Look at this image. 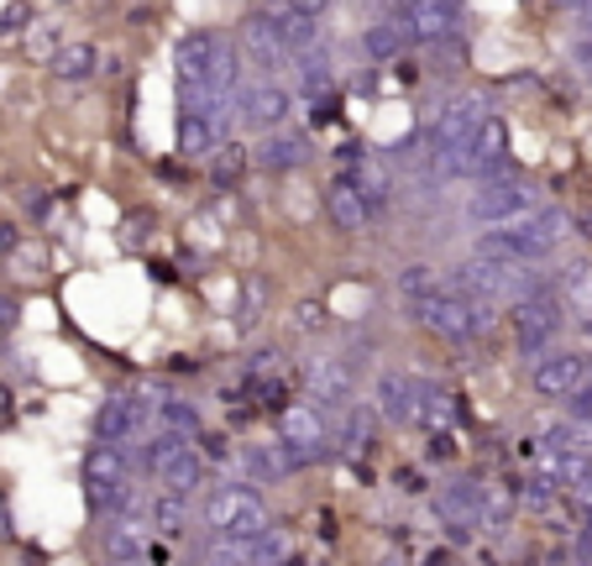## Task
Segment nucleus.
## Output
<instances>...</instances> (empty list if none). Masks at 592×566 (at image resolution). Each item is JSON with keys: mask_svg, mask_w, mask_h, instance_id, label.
<instances>
[{"mask_svg": "<svg viewBox=\"0 0 592 566\" xmlns=\"http://www.w3.org/2000/svg\"><path fill=\"white\" fill-rule=\"evenodd\" d=\"M561 231H567V215L561 211H535L514 220V226H498V231L482 236L477 258H498V262H540L561 247Z\"/></svg>", "mask_w": 592, "mask_h": 566, "instance_id": "obj_1", "label": "nucleus"}, {"mask_svg": "<svg viewBox=\"0 0 592 566\" xmlns=\"http://www.w3.org/2000/svg\"><path fill=\"white\" fill-rule=\"evenodd\" d=\"M200 519L220 541H258L262 530H267V498L258 494V483H220L205 498Z\"/></svg>", "mask_w": 592, "mask_h": 566, "instance_id": "obj_2", "label": "nucleus"}, {"mask_svg": "<svg viewBox=\"0 0 592 566\" xmlns=\"http://www.w3.org/2000/svg\"><path fill=\"white\" fill-rule=\"evenodd\" d=\"M409 315L441 341H473L477 330L493 326V305H477L456 288H430L420 299H409Z\"/></svg>", "mask_w": 592, "mask_h": 566, "instance_id": "obj_3", "label": "nucleus"}, {"mask_svg": "<svg viewBox=\"0 0 592 566\" xmlns=\"http://www.w3.org/2000/svg\"><path fill=\"white\" fill-rule=\"evenodd\" d=\"M456 294H467L477 305H520L524 294H535V279L524 273L520 262H498V258H467L456 268Z\"/></svg>", "mask_w": 592, "mask_h": 566, "instance_id": "obj_4", "label": "nucleus"}, {"mask_svg": "<svg viewBox=\"0 0 592 566\" xmlns=\"http://www.w3.org/2000/svg\"><path fill=\"white\" fill-rule=\"evenodd\" d=\"M561 326H567V299H561L556 283H535V294H524L514 305V341L535 362L550 352V341L561 336Z\"/></svg>", "mask_w": 592, "mask_h": 566, "instance_id": "obj_5", "label": "nucleus"}, {"mask_svg": "<svg viewBox=\"0 0 592 566\" xmlns=\"http://www.w3.org/2000/svg\"><path fill=\"white\" fill-rule=\"evenodd\" d=\"M540 211V189L524 184V179H493V184H482L467 200V215H473L477 226H488V231H498V226H514V220H524V215Z\"/></svg>", "mask_w": 592, "mask_h": 566, "instance_id": "obj_6", "label": "nucleus"}, {"mask_svg": "<svg viewBox=\"0 0 592 566\" xmlns=\"http://www.w3.org/2000/svg\"><path fill=\"white\" fill-rule=\"evenodd\" d=\"M84 498L100 514H116V509H132V467L116 446H95L84 456Z\"/></svg>", "mask_w": 592, "mask_h": 566, "instance_id": "obj_7", "label": "nucleus"}, {"mask_svg": "<svg viewBox=\"0 0 592 566\" xmlns=\"http://www.w3.org/2000/svg\"><path fill=\"white\" fill-rule=\"evenodd\" d=\"M278 441H284V451L294 456V467L320 462V456H326V446H331V424H326V409H315V404H288L284 415H278Z\"/></svg>", "mask_w": 592, "mask_h": 566, "instance_id": "obj_8", "label": "nucleus"}, {"mask_svg": "<svg viewBox=\"0 0 592 566\" xmlns=\"http://www.w3.org/2000/svg\"><path fill=\"white\" fill-rule=\"evenodd\" d=\"M394 16L403 22V32L414 37V43H451V37H462V5H451V0H414V5H394Z\"/></svg>", "mask_w": 592, "mask_h": 566, "instance_id": "obj_9", "label": "nucleus"}, {"mask_svg": "<svg viewBox=\"0 0 592 566\" xmlns=\"http://www.w3.org/2000/svg\"><path fill=\"white\" fill-rule=\"evenodd\" d=\"M241 58H247L267 84H273V73H284L288 64H294V53H288L284 37H278V26L267 22L262 11H252V16L241 22Z\"/></svg>", "mask_w": 592, "mask_h": 566, "instance_id": "obj_10", "label": "nucleus"}, {"mask_svg": "<svg viewBox=\"0 0 592 566\" xmlns=\"http://www.w3.org/2000/svg\"><path fill=\"white\" fill-rule=\"evenodd\" d=\"M588 383V362L577 352H545L535 367H530V388L540 394V399L561 404V399H577V388Z\"/></svg>", "mask_w": 592, "mask_h": 566, "instance_id": "obj_11", "label": "nucleus"}, {"mask_svg": "<svg viewBox=\"0 0 592 566\" xmlns=\"http://www.w3.org/2000/svg\"><path fill=\"white\" fill-rule=\"evenodd\" d=\"M288 111H294L288 90L284 84H267V79H258V84H247V90L237 94V121L252 126V132H267V137L288 121Z\"/></svg>", "mask_w": 592, "mask_h": 566, "instance_id": "obj_12", "label": "nucleus"}, {"mask_svg": "<svg viewBox=\"0 0 592 566\" xmlns=\"http://www.w3.org/2000/svg\"><path fill=\"white\" fill-rule=\"evenodd\" d=\"M305 388H309V399H315V409H320V404H326V409H346L356 394L352 362H341V356H315L305 367Z\"/></svg>", "mask_w": 592, "mask_h": 566, "instance_id": "obj_13", "label": "nucleus"}, {"mask_svg": "<svg viewBox=\"0 0 592 566\" xmlns=\"http://www.w3.org/2000/svg\"><path fill=\"white\" fill-rule=\"evenodd\" d=\"M262 16L278 26V37H284V47L299 58V53H309V47H320V5H309V0H294V5H262Z\"/></svg>", "mask_w": 592, "mask_h": 566, "instance_id": "obj_14", "label": "nucleus"}, {"mask_svg": "<svg viewBox=\"0 0 592 566\" xmlns=\"http://www.w3.org/2000/svg\"><path fill=\"white\" fill-rule=\"evenodd\" d=\"M503 163H509V126H503V116H482V126L467 142V173L493 184Z\"/></svg>", "mask_w": 592, "mask_h": 566, "instance_id": "obj_15", "label": "nucleus"}, {"mask_svg": "<svg viewBox=\"0 0 592 566\" xmlns=\"http://www.w3.org/2000/svg\"><path fill=\"white\" fill-rule=\"evenodd\" d=\"M482 126V111H477V100H446L435 121H430V142H435V152H467V142L473 132Z\"/></svg>", "mask_w": 592, "mask_h": 566, "instance_id": "obj_16", "label": "nucleus"}, {"mask_svg": "<svg viewBox=\"0 0 592 566\" xmlns=\"http://www.w3.org/2000/svg\"><path fill=\"white\" fill-rule=\"evenodd\" d=\"M143 420H147V404L137 399V394H111V399L100 404V415H95L100 446H121V441H132V435L143 430Z\"/></svg>", "mask_w": 592, "mask_h": 566, "instance_id": "obj_17", "label": "nucleus"}, {"mask_svg": "<svg viewBox=\"0 0 592 566\" xmlns=\"http://www.w3.org/2000/svg\"><path fill=\"white\" fill-rule=\"evenodd\" d=\"M414 404H420V377L414 373H378L373 409H378L383 420H414Z\"/></svg>", "mask_w": 592, "mask_h": 566, "instance_id": "obj_18", "label": "nucleus"}, {"mask_svg": "<svg viewBox=\"0 0 592 566\" xmlns=\"http://www.w3.org/2000/svg\"><path fill=\"white\" fill-rule=\"evenodd\" d=\"M482 503H488V494H482L477 483H451V488H441V498H435V509L446 514V524L456 535H467L477 519H482Z\"/></svg>", "mask_w": 592, "mask_h": 566, "instance_id": "obj_19", "label": "nucleus"}, {"mask_svg": "<svg viewBox=\"0 0 592 566\" xmlns=\"http://www.w3.org/2000/svg\"><path fill=\"white\" fill-rule=\"evenodd\" d=\"M326 215L335 220V231H346V236H356L373 220V211H367V200L352 189V179H335V184L326 189Z\"/></svg>", "mask_w": 592, "mask_h": 566, "instance_id": "obj_20", "label": "nucleus"}, {"mask_svg": "<svg viewBox=\"0 0 592 566\" xmlns=\"http://www.w3.org/2000/svg\"><path fill=\"white\" fill-rule=\"evenodd\" d=\"M158 483H163L168 498H184V503H190V498L205 488V462H200V451L184 446L163 472H158Z\"/></svg>", "mask_w": 592, "mask_h": 566, "instance_id": "obj_21", "label": "nucleus"}, {"mask_svg": "<svg viewBox=\"0 0 592 566\" xmlns=\"http://www.w3.org/2000/svg\"><path fill=\"white\" fill-rule=\"evenodd\" d=\"M241 467L252 472V483H284L294 472V456L284 451V441H252L241 446Z\"/></svg>", "mask_w": 592, "mask_h": 566, "instance_id": "obj_22", "label": "nucleus"}, {"mask_svg": "<svg viewBox=\"0 0 592 566\" xmlns=\"http://www.w3.org/2000/svg\"><path fill=\"white\" fill-rule=\"evenodd\" d=\"M179 152L184 158H215L220 152V132L200 105H184V116H179Z\"/></svg>", "mask_w": 592, "mask_h": 566, "instance_id": "obj_23", "label": "nucleus"}, {"mask_svg": "<svg viewBox=\"0 0 592 566\" xmlns=\"http://www.w3.org/2000/svg\"><path fill=\"white\" fill-rule=\"evenodd\" d=\"M373 430H378V409H373V404H346V409H341V420H335V446L367 451Z\"/></svg>", "mask_w": 592, "mask_h": 566, "instance_id": "obj_24", "label": "nucleus"}, {"mask_svg": "<svg viewBox=\"0 0 592 566\" xmlns=\"http://www.w3.org/2000/svg\"><path fill=\"white\" fill-rule=\"evenodd\" d=\"M252 158H258L262 168H299L309 158V137H305V132H273V137L262 142Z\"/></svg>", "mask_w": 592, "mask_h": 566, "instance_id": "obj_25", "label": "nucleus"}, {"mask_svg": "<svg viewBox=\"0 0 592 566\" xmlns=\"http://www.w3.org/2000/svg\"><path fill=\"white\" fill-rule=\"evenodd\" d=\"M352 189L367 200V211H383L388 205V194H394V179H388V168L383 163H373V158H362V163H352Z\"/></svg>", "mask_w": 592, "mask_h": 566, "instance_id": "obj_26", "label": "nucleus"}, {"mask_svg": "<svg viewBox=\"0 0 592 566\" xmlns=\"http://www.w3.org/2000/svg\"><path fill=\"white\" fill-rule=\"evenodd\" d=\"M409 43H414V37L403 32L399 16H383V22H373L367 32H362V47H367V58H378V64H383V58H399Z\"/></svg>", "mask_w": 592, "mask_h": 566, "instance_id": "obj_27", "label": "nucleus"}, {"mask_svg": "<svg viewBox=\"0 0 592 566\" xmlns=\"http://www.w3.org/2000/svg\"><path fill=\"white\" fill-rule=\"evenodd\" d=\"M95 64H100V53L90 43H64L58 47V58L48 64V73L53 79H64V84H79V79L95 73Z\"/></svg>", "mask_w": 592, "mask_h": 566, "instance_id": "obj_28", "label": "nucleus"}, {"mask_svg": "<svg viewBox=\"0 0 592 566\" xmlns=\"http://www.w3.org/2000/svg\"><path fill=\"white\" fill-rule=\"evenodd\" d=\"M294 79H299V90L305 94H326L335 84V69H331V53L326 47H309L294 58Z\"/></svg>", "mask_w": 592, "mask_h": 566, "instance_id": "obj_29", "label": "nucleus"}, {"mask_svg": "<svg viewBox=\"0 0 592 566\" xmlns=\"http://www.w3.org/2000/svg\"><path fill=\"white\" fill-rule=\"evenodd\" d=\"M143 524H132V519H121V524H111L105 530V556L116 566H137L143 562Z\"/></svg>", "mask_w": 592, "mask_h": 566, "instance_id": "obj_30", "label": "nucleus"}, {"mask_svg": "<svg viewBox=\"0 0 592 566\" xmlns=\"http://www.w3.org/2000/svg\"><path fill=\"white\" fill-rule=\"evenodd\" d=\"M190 503L184 498H168L158 494V503H152V530L158 535H168V541H179V535H190Z\"/></svg>", "mask_w": 592, "mask_h": 566, "instance_id": "obj_31", "label": "nucleus"}, {"mask_svg": "<svg viewBox=\"0 0 592 566\" xmlns=\"http://www.w3.org/2000/svg\"><path fill=\"white\" fill-rule=\"evenodd\" d=\"M200 566H258V556H252V541H220V535H210V541L200 545Z\"/></svg>", "mask_w": 592, "mask_h": 566, "instance_id": "obj_32", "label": "nucleus"}, {"mask_svg": "<svg viewBox=\"0 0 592 566\" xmlns=\"http://www.w3.org/2000/svg\"><path fill=\"white\" fill-rule=\"evenodd\" d=\"M252 556H258V566H288L294 562V535L278 530V524H267L258 541H252Z\"/></svg>", "mask_w": 592, "mask_h": 566, "instance_id": "obj_33", "label": "nucleus"}, {"mask_svg": "<svg viewBox=\"0 0 592 566\" xmlns=\"http://www.w3.org/2000/svg\"><path fill=\"white\" fill-rule=\"evenodd\" d=\"M179 451H184V435H179V430H158V435H152V441L143 446V467L147 472H163L168 462L179 456Z\"/></svg>", "mask_w": 592, "mask_h": 566, "instance_id": "obj_34", "label": "nucleus"}, {"mask_svg": "<svg viewBox=\"0 0 592 566\" xmlns=\"http://www.w3.org/2000/svg\"><path fill=\"white\" fill-rule=\"evenodd\" d=\"M247 158H252V152H241V147H220V152L210 158V173L220 179V184H231L241 168H247Z\"/></svg>", "mask_w": 592, "mask_h": 566, "instance_id": "obj_35", "label": "nucleus"}, {"mask_svg": "<svg viewBox=\"0 0 592 566\" xmlns=\"http://www.w3.org/2000/svg\"><path fill=\"white\" fill-rule=\"evenodd\" d=\"M163 424L168 430H179V435H190V430H200V415H194L184 399H168L163 404Z\"/></svg>", "mask_w": 592, "mask_h": 566, "instance_id": "obj_36", "label": "nucleus"}, {"mask_svg": "<svg viewBox=\"0 0 592 566\" xmlns=\"http://www.w3.org/2000/svg\"><path fill=\"white\" fill-rule=\"evenodd\" d=\"M399 288H403V299H420V294H430V288H441V283H435V273H430V268H403Z\"/></svg>", "mask_w": 592, "mask_h": 566, "instance_id": "obj_37", "label": "nucleus"}, {"mask_svg": "<svg viewBox=\"0 0 592 566\" xmlns=\"http://www.w3.org/2000/svg\"><path fill=\"white\" fill-rule=\"evenodd\" d=\"M556 488H561V483H556V477L545 472V477H535V483H530L524 503H530V509H550V503H556Z\"/></svg>", "mask_w": 592, "mask_h": 566, "instance_id": "obj_38", "label": "nucleus"}, {"mask_svg": "<svg viewBox=\"0 0 592 566\" xmlns=\"http://www.w3.org/2000/svg\"><path fill=\"white\" fill-rule=\"evenodd\" d=\"M26 22H32V11H26V5H0V37H16Z\"/></svg>", "mask_w": 592, "mask_h": 566, "instance_id": "obj_39", "label": "nucleus"}, {"mask_svg": "<svg viewBox=\"0 0 592 566\" xmlns=\"http://www.w3.org/2000/svg\"><path fill=\"white\" fill-rule=\"evenodd\" d=\"M299 330H305V336H320V330H326V309L315 305V299L299 305Z\"/></svg>", "mask_w": 592, "mask_h": 566, "instance_id": "obj_40", "label": "nucleus"}, {"mask_svg": "<svg viewBox=\"0 0 592 566\" xmlns=\"http://www.w3.org/2000/svg\"><path fill=\"white\" fill-rule=\"evenodd\" d=\"M571 64H577L582 79H592V32H582V37L571 43Z\"/></svg>", "mask_w": 592, "mask_h": 566, "instance_id": "obj_41", "label": "nucleus"}, {"mask_svg": "<svg viewBox=\"0 0 592 566\" xmlns=\"http://www.w3.org/2000/svg\"><path fill=\"white\" fill-rule=\"evenodd\" d=\"M16 326V305H11V299H0V330H11Z\"/></svg>", "mask_w": 592, "mask_h": 566, "instance_id": "obj_42", "label": "nucleus"}, {"mask_svg": "<svg viewBox=\"0 0 592 566\" xmlns=\"http://www.w3.org/2000/svg\"><path fill=\"white\" fill-rule=\"evenodd\" d=\"M11 247H16V231H11V226H0V252H11Z\"/></svg>", "mask_w": 592, "mask_h": 566, "instance_id": "obj_43", "label": "nucleus"}, {"mask_svg": "<svg viewBox=\"0 0 592 566\" xmlns=\"http://www.w3.org/2000/svg\"><path fill=\"white\" fill-rule=\"evenodd\" d=\"M190 566H200V562H190Z\"/></svg>", "mask_w": 592, "mask_h": 566, "instance_id": "obj_44", "label": "nucleus"}]
</instances>
